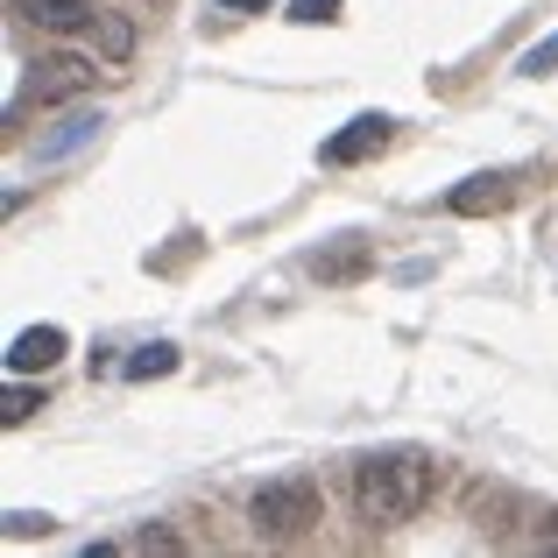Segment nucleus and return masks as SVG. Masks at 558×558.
<instances>
[{"instance_id": "nucleus-11", "label": "nucleus", "mask_w": 558, "mask_h": 558, "mask_svg": "<svg viewBox=\"0 0 558 558\" xmlns=\"http://www.w3.org/2000/svg\"><path fill=\"white\" fill-rule=\"evenodd\" d=\"M36 403H43V389H36L28 375H14V381H8V396H0V424H22Z\"/></svg>"}, {"instance_id": "nucleus-17", "label": "nucleus", "mask_w": 558, "mask_h": 558, "mask_svg": "<svg viewBox=\"0 0 558 558\" xmlns=\"http://www.w3.org/2000/svg\"><path fill=\"white\" fill-rule=\"evenodd\" d=\"M219 8H227V14H262L269 0H219Z\"/></svg>"}, {"instance_id": "nucleus-14", "label": "nucleus", "mask_w": 558, "mask_h": 558, "mask_svg": "<svg viewBox=\"0 0 558 558\" xmlns=\"http://www.w3.org/2000/svg\"><path fill=\"white\" fill-rule=\"evenodd\" d=\"M551 71H558V36H551V43H537V50L523 57V78H551Z\"/></svg>"}, {"instance_id": "nucleus-2", "label": "nucleus", "mask_w": 558, "mask_h": 558, "mask_svg": "<svg viewBox=\"0 0 558 558\" xmlns=\"http://www.w3.org/2000/svg\"><path fill=\"white\" fill-rule=\"evenodd\" d=\"M318 517H326V502H318L312 474H283L269 488H255V502H247V523L262 537H304V531H318Z\"/></svg>"}, {"instance_id": "nucleus-4", "label": "nucleus", "mask_w": 558, "mask_h": 558, "mask_svg": "<svg viewBox=\"0 0 558 558\" xmlns=\"http://www.w3.org/2000/svg\"><path fill=\"white\" fill-rule=\"evenodd\" d=\"M389 135H396L389 113H354L340 135H326V149H318V156L347 170V163H368V156H381V149H389Z\"/></svg>"}, {"instance_id": "nucleus-6", "label": "nucleus", "mask_w": 558, "mask_h": 558, "mask_svg": "<svg viewBox=\"0 0 558 558\" xmlns=\"http://www.w3.org/2000/svg\"><path fill=\"white\" fill-rule=\"evenodd\" d=\"M64 326H28V332H14L8 340V375H43V368H57L64 361Z\"/></svg>"}, {"instance_id": "nucleus-18", "label": "nucleus", "mask_w": 558, "mask_h": 558, "mask_svg": "<svg viewBox=\"0 0 558 558\" xmlns=\"http://www.w3.org/2000/svg\"><path fill=\"white\" fill-rule=\"evenodd\" d=\"M537 551H558V517H551V531H537Z\"/></svg>"}, {"instance_id": "nucleus-7", "label": "nucleus", "mask_w": 558, "mask_h": 558, "mask_svg": "<svg viewBox=\"0 0 558 558\" xmlns=\"http://www.w3.org/2000/svg\"><path fill=\"white\" fill-rule=\"evenodd\" d=\"M8 14L14 22H28V28H50V36H71V28H93V0H8Z\"/></svg>"}, {"instance_id": "nucleus-5", "label": "nucleus", "mask_w": 558, "mask_h": 558, "mask_svg": "<svg viewBox=\"0 0 558 558\" xmlns=\"http://www.w3.org/2000/svg\"><path fill=\"white\" fill-rule=\"evenodd\" d=\"M509 205H517V178L509 170H481V178L446 191V213H460V219H488V213H509Z\"/></svg>"}, {"instance_id": "nucleus-1", "label": "nucleus", "mask_w": 558, "mask_h": 558, "mask_svg": "<svg viewBox=\"0 0 558 558\" xmlns=\"http://www.w3.org/2000/svg\"><path fill=\"white\" fill-rule=\"evenodd\" d=\"M432 488H438V466H432V452H417V446L368 452V460L354 466V509H361V523H375V531L417 523L424 509H432Z\"/></svg>"}, {"instance_id": "nucleus-15", "label": "nucleus", "mask_w": 558, "mask_h": 558, "mask_svg": "<svg viewBox=\"0 0 558 558\" xmlns=\"http://www.w3.org/2000/svg\"><path fill=\"white\" fill-rule=\"evenodd\" d=\"M36 531H50V517H28V509L8 517V537H36Z\"/></svg>"}, {"instance_id": "nucleus-10", "label": "nucleus", "mask_w": 558, "mask_h": 558, "mask_svg": "<svg viewBox=\"0 0 558 558\" xmlns=\"http://www.w3.org/2000/svg\"><path fill=\"white\" fill-rule=\"evenodd\" d=\"M128 381H156V375H178V347H142V354H128Z\"/></svg>"}, {"instance_id": "nucleus-9", "label": "nucleus", "mask_w": 558, "mask_h": 558, "mask_svg": "<svg viewBox=\"0 0 558 558\" xmlns=\"http://www.w3.org/2000/svg\"><path fill=\"white\" fill-rule=\"evenodd\" d=\"M93 43L107 64H128L135 57V28H128V14H93Z\"/></svg>"}, {"instance_id": "nucleus-8", "label": "nucleus", "mask_w": 558, "mask_h": 558, "mask_svg": "<svg viewBox=\"0 0 558 558\" xmlns=\"http://www.w3.org/2000/svg\"><path fill=\"white\" fill-rule=\"evenodd\" d=\"M312 276H326V283L368 276V247H361V241H347V247H318V255H312Z\"/></svg>"}, {"instance_id": "nucleus-13", "label": "nucleus", "mask_w": 558, "mask_h": 558, "mask_svg": "<svg viewBox=\"0 0 558 558\" xmlns=\"http://www.w3.org/2000/svg\"><path fill=\"white\" fill-rule=\"evenodd\" d=\"M290 22H304V28L340 22V0H290Z\"/></svg>"}, {"instance_id": "nucleus-3", "label": "nucleus", "mask_w": 558, "mask_h": 558, "mask_svg": "<svg viewBox=\"0 0 558 558\" xmlns=\"http://www.w3.org/2000/svg\"><path fill=\"white\" fill-rule=\"evenodd\" d=\"M93 85H99V64H93V57L50 50V57H36V64H28L22 99H28V107H64V99H85Z\"/></svg>"}, {"instance_id": "nucleus-16", "label": "nucleus", "mask_w": 558, "mask_h": 558, "mask_svg": "<svg viewBox=\"0 0 558 558\" xmlns=\"http://www.w3.org/2000/svg\"><path fill=\"white\" fill-rule=\"evenodd\" d=\"M135 551H184V545H178L170 531H142V537H135Z\"/></svg>"}, {"instance_id": "nucleus-12", "label": "nucleus", "mask_w": 558, "mask_h": 558, "mask_svg": "<svg viewBox=\"0 0 558 558\" xmlns=\"http://www.w3.org/2000/svg\"><path fill=\"white\" fill-rule=\"evenodd\" d=\"M93 135H99V121H93V113H78V121H64V135L43 142V156H71V149H85Z\"/></svg>"}]
</instances>
